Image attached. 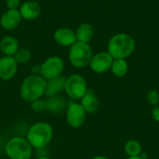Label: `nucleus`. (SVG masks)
Returning <instances> with one entry per match:
<instances>
[{"mask_svg": "<svg viewBox=\"0 0 159 159\" xmlns=\"http://www.w3.org/2000/svg\"><path fill=\"white\" fill-rule=\"evenodd\" d=\"M19 48V41L11 35H6L0 40V50L5 56H14Z\"/></svg>", "mask_w": 159, "mask_h": 159, "instance_id": "obj_17", "label": "nucleus"}, {"mask_svg": "<svg viewBox=\"0 0 159 159\" xmlns=\"http://www.w3.org/2000/svg\"><path fill=\"white\" fill-rule=\"evenodd\" d=\"M66 79L67 78L65 76L60 75L55 78L48 80L45 95L47 97H52L55 95H59L61 91L64 90Z\"/></svg>", "mask_w": 159, "mask_h": 159, "instance_id": "obj_15", "label": "nucleus"}, {"mask_svg": "<svg viewBox=\"0 0 159 159\" xmlns=\"http://www.w3.org/2000/svg\"><path fill=\"white\" fill-rule=\"evenodd\" d=\"M75 35L77 41L89 43L94 35V29L89 23H82L77 27Z\"/></svg>", "mask_w": 159, "mask_h": 159, "instance_id": "obj_18", "label": "nucleus"}, {"mask_svg": "<svg viewBox=\"0 0 159 159\" xmlns=\"http://www.w3.org/2000/svg\"><path fill=\"white\" fill-rule=\"evenodd\" d=\"M152 116L156 121L159 122V106H155L152 111Z\"/></svg>", "mask_w": 159, "mask_h": 159, "instance_id": "obj_25", "label": "nucleus"}, {"mask_svg": "<svg viewBox=\"0 0 159 159\" xmlns=\"http://www.w3.org/2000/svg\"><path fill=\"white\" fill-rule=\"evenodd\" d=\"M147 100H148V102L151 105L157 106L159 102V93L155 89L150 90L148 92V94H147Z\"/></svg>", "mask_w": 159, "mask_h": 159, "instance_id": "obj_22", "label": "nucleus"}, {"mask_svg": "<svg viewBox=\"0 0 159 159\" xmlns=\"http://www.w3.org/2000/svg\"><path fill=\"white\" fill-rule=\"evenodd\" d=\"M33 75H40V66H34L33 68Z\"/></svg>", "mask_w": 159, "mask_h": 159, "instance_id": "obj_26", "label": "nucleus"}, {"mask_svg": "<svg viewBox=\"0 0 159 159\" xmlns=\"http://www.w3.org/2000/svg\"><path fill=\"white\" fill-rule=\"evenodd\" d=\"M31 103H32V110L34 112H42L46 110V103H45V101L42 99L36 100Z\"/></svg>", "mask_w": 159, "mask_h": 159, "instance_id": "obj_23", "label": "nucleus"}, {"mask_svg": "<svg viewBox=\"0 0 159 159\" xmlns=\"http://www.w3.org/2000/svg\"><path fill=\"white\" fill-rule=\"evenodd\" d=\"M21 19L19 9H7L0 18V25L5 30H13L20 25Z\"/></svg>", "mask_w": 159, "mask_h": 159, "instance_id": "obj_11", "label": "nucleus"}, {"mask_svg": "<svg viewBox=\"0 0 159 159\" xmlns=\"http://www.w3.org/2000/svg\"><path fill=\"white\" fill-rule=\"evenodd\" d=\"M21 18L27 20H33L39 17L41 14V7L36 1H26L22 3L19 9Z\"/></svg>", "mask_w": 159, "mask_h": 159, "instance_id": "obj_12", "label": "nucleus"}, {"mask_svg": "<svg viewBox=\"0 0 159 159\" xmlns=\"http://www.w3.org/2000/svg\"><path fill=\"white\" fill-rule=\"evenodd\" d=\"M45 103H46V110L53 114L62 113L68 107L65 98L60 94L52 97H48V99L45 101Z\"/></svg>", "mask_w": 159, "mask_h": 159, "instance_id": "obj_14", "label": "nucleus"}, {"mask_svg": "<svg viewBox=\"0 0 159 159\" xmlns=\"http://www.w3.org/2000/svg\"><path fill=\"white\" fill-rule=\"evenodd\" d=\"M135 49V41L128 34H115L108 43V53L113 59H125Z\"/></svg>", "mask_w": 159, "mask_h": 159, "instance_id": "obj_2", "label": "nucleus"}, {"mask_svg": "<svg viewBox=\"0 0 159 159\" xmlns=\"http://www.w3.org/2000/svg\"><path fill=\"white\" fill-rule=\"evenodd\" d=\"M54 39L59 45L63 47H71L77 41L75 33L67 27L57 29L54 33Z\"/></svg>", "mask_w": 159, "mask_h": 159, "instance_id": "obj_13", "label": "nucleus"}, {"mask_svg": "<svg viewBox=\"0 0 159 159\" xmlns=\"http://www.w3.org/2000/svg\"><path fill=\"white\" fill-rule=\"evenodd\" d=\"M92 159H110V158H108V157H102V156H97V157H93Z\"/></svg>", "mask_w": 159, "mask_h": 159, "instance_id": "obj_27", "label": "nucleus"}, {"mask_svg": "<svg viewBox=\"0 0 159 159\" xmlns=\"http://www.w3.org/2000/svg\"><path fill=\"white\" fill-rule=\"evenodd\" d=\"M113 74L117 77H123L127 75L129 66L125 59H115L111 67Z\"/></svg>", "mask_w": 159, "mask_h": 159, "instance_id": "obj_19", "label": "nucleus"}, {"mask_svg": "<svg viewBox=\"0 0 159 159\" xmlns=\"http://www.w3.org/2000/svg\"><path fill=\"white\" fill-rule=\"evenodd\" d=\"M14 59L16 60V61L19 63H21V64H24L26 62L29 61V60L31 59V52L29 49L27 48H19L18 51L16 52V54L13 56Z\"/></svg>", "mask_w": 159, "mask_h": 159, "instance_id": "obj_21", "label": "nucleus"}, {"mask_svg": "<svg viewBox=\"0 0 159 159\" xmlns=\"http://www.w3.org/2000/svg\"><path fill=\"white\" fill-rule=\"evenodd\" d=\"M53 137L52 127L46 122H37L34 124L27 131L26 140L33 148L40 149L47 147Z\"/></svg>", "mask_w": 159, "mask_h": 159, "instance_id": "obj_3", "label": "nucleus"}, {"mask_svg": "<svg viewBox=\"0 0 159 159\" xmlns=\"http://www.w3.org/2000/svg\"><path fill=\"white\" fill-rule=\"evenodd\" d=\"M37 159H50L48 157H38Z\"/></svg>", "mask_w": 159, "mask_h": 159, "instance_id": "obj_29", "label": "nucleus"}, {"mask_svg": "<svg viewBox=\"0 0 159 159\" xmlns=\"http://www.w3.org/2000/svg\"><path fill=\"white\" fill-rule=\"evenodd\" d=\"M114 59L108 52H100L92 56L89 66L97 74H102L111 69Z\"/></svg>", "mask_w": 159, "mask_h": 159, "instance_id": "obj_9", "label": "nucleus"}, {"mask_svg": "<svg viewBox=\"0 0 159 159\" xmlns=\"http://www.w3.org/2000/svg\"><path fill=\"white\" fill-rule=\"evenodd\" d=\"M20 5V0H6V6L7 9H18Z\"/></svg>", "mask_w": 159, "mask_h": 159, "instance_id": "obj_24", "label": "nucleus"}, {"mask_svg": "<svg viewBox=\"0 0 159 159\" xmlns=\"http://www.w3.org/2000/svg\"><path fill=\"white\" fill-rule=\"evenodd\" d=\"M5 152L9 159H30L33 155V147L26 139L14 137L6 144Z\"/></svg>", "mask_w": 159, "mask_h": 159, "instance_id": "obj_5", "label": "nucleus"}, {"mask_svg": "<svg viewBox=\"0 0 159 159\" xmlns=\"http://www.w3.org/2000/svg\"><path fill=\"white\" fill-rule=\"evenodd\" d=\"M64 69V61L61 57L52 56L48 58L40 65V75L45 80H49L61 75Z\"/></svg>", "mask_w": 159, "mask_h": 159, "instance_id": "obj_7", "label": "nucleus"}, {"mask_svg": "<svg viewBox=\"0 0 159 159\" xmlns=\"http://www.w3.org/2000/svg\"><path fill=\"white\" fill-rule=\"evenodd\" d=\"M18 70V62L13 56H3L0 58V78L7 81L12 79Z\"/></svg>", "mask_w": 159, "mask_h": 159, "instance_id": "obj_10", "label": "nucleus"}, {"mask_svg": "<svg viewBox=\"0 0 159 159\" xmlns=\"http://www.w3.org/2000/svg\"><path fill=\"white\" fill-rule=\"evenodd\" d=\"M128 159H143V158L139 156V157H129Z\"/></svg>", "mask_w": 159, "mask_h": 159, "instance_id": "obj_28", "label": "nucleus"}, {"mask_svg": "<svg viewBox=\"0 0 159 159\" xmlns=\"http://www.w3.org/2000/svg\"><path fill=\"white\" fill-rule=\"evenodd\" d=\"M124 149L129 157H139L142 154V145L138 141L135 140L127 142Z\"/></svg>", "mask_w": 159, "mask_h": 159, "instance_id": "obj_20", "label": "nucleus"}, {"mask_svg": "<svg viewBox=\"0 0 159 159\" xmlns=\"http://www.w3.org/2000/svg\"><path fill=\"white\" fill-rule=\"evenodd\" d=\"M82 107L86 111V113L89 114H94L99 110L100 107V102L96 94L92 89H88L84 97L81 99Z\"/></svg>", "mask_w": 159, "mask_h": 159, "instance_id": "obj_16", "label": "nucleus"}, {"mask_svg": "<svg viewBox=\"0 0 159 159\" xmlns=\"http://www.w3.org/2000/svg\"><path fill=\"white\" fill-rule=\"evenodd\" d=\"M46 87L47 80L41 75H31L22 81L20 89V95L25 102H33L45 95Z\"/></svg>", "mask_w": 159, "mask_h": 159, "instance_id": "obj_1", "label": "nucleus"}, {"mask_svg": "<svg viewBox=\"0 0 159 159\" xmlns=\"http://www.w3.org/2000/svg\"><path fill=\"white\" fill-rule=\"evenodd\" d=\"M92 56V48L88 43L76 41L69 50V61L75 68H84L89 65Z\"/></svg>", "mask_w": 159, "mask_h": 159, "instance_id": "obj_4", "label": "nucleus"}, {"mask_svg": "<svg viewBox=\"0 0 159 159\" xmlns=\"http://www.w3.org/2000/svg\"><path fill=\"white\" fill-rule=\"evenodd\" d=\"M88 90L87 82L80 75H72L66 79L64 91L72 100H81Z\"/></svg>", "mask_w": 159, "mask_h": 159, "instance_id": "obj_6", "label": "nucleus"}, {"mask_svg": "<svg viewBox=\"0 0 159 159\" xmlns=\"http://www.w3.org/2000/svg\"><path fill=\"white\" fill-rule=\"evenodd\" d=\"M66 121L74 129L80 128L86 120V111L80 103L72 102L66 109Z\"/></svg>", "mask_w": 159, "mask_h": 159, "instance_id": "obj_8", "label": "nucleus"}]
</instances>
